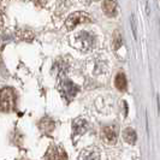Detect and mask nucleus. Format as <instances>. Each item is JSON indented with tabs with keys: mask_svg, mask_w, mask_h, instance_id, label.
Instances as JSON below:
<instances>
[{
	"mask_svg": "<svg viewBox=\"0 0 160 160\" xmlns=\"http://www.w3.org/2000/svg\"><path fill=\"white\" fill-rule=\"evenodd\" d=\"M16 106V94L12 88H4L0 92V110L12 111Z\"/></svg>",
	"mask_w": 160,
	"mask_h": 160,
	"instance_id": "nucleus-1",
	"label": "nucleus"
},
{
	"mask_svg": "<svg viewBox=\"0 0 160 160\" xmlns=\"http://www.w3.org/2000/svg\"><path fill=\"white\" fill-rule=\"evenodd\" d=\"M59 92L66 101H71L78 93V87L69 80H63L59 83Z\"/></svg>",
	"mask_w": 160,
	"mask_h": 160,
	"instance_id": "nucleus-2",
	"label": "nucleus"
},
{
	"mask_svg": "<svg viewBox=\"0 0 160 160\" xmlns=\"http://www.w3.org/2000/svg\"><path fill=\"white\" fill-rule=\"evenodd\" d=\"M75 46L82 51H88L94 46V36L87 32H81L75 36Z\"/></svg>",
	"mask_w": 160,
	"mask_h": 160,
	"instance_id": "nucleus-3",
	"label": "nucleus"
},
{
	"mask_svg": "<svg viewBox=\"0 0 160 160\" xmlns=\"http://www.w3.org/2000/svg\"><path fill=\"white\" fill-rule=\"evenodd\" d=\"M89 21H90V18H89L87 13H84V12H75V13H72V15L68 17L65 24H66L68 29H73V28H76L77 25H80L82 23H88Z\"/></svg>",
	"mask_w": 160,
	"mask_h": 160,
	"instance_id": "nucleus-4",
	"label": "nucleus"
},
{
	"mask_svg": "<svg viewBox=\"0 0 160 160\" xmlns=\"http://www.w3.org/2000/svg\"><path fill=\"white\" fill-rule=\"evenodd\" d=\"M45 160H68V155L63 148L58 146H51L45 155Z\"/></svg>",
	"mask_w": 160,
	"mask_h": 160,
	"instance_id": "nucleus-5",
	"label": "nucleus"
},
{
	"mask_svg": "<svg viewBox=\"0 0 160 160\" xmlns=\"http://www.w3.org/2000/svg\"><path fill=\"white\" fill-rule=\"evenodd\" d=\"M88 129V123L83 118H76L72 122V134L73 136H80L83 135Z\"/></svg>",
	"mask_w": 160,
	"mask_h": 160,
	"instance_id": "nucleus-6",
	"label": "nucleus"
},
{
	"mask_svg": "<svg viewBox=\"0 0 160 160\" xmlns=\"http://www.w3.org/2000/svg\"><path fill=\"white\" fill-rule=\"evenodd\" d=\"M101 136L104 138L105 142L110 144H114L117 142V130L114 127H105L101 131Z\"/></svg>",
	"mask_w": 160,
	"mask_h": 160,
	"instance_id": "nucleus-7",
	"label": "nucleus"
},
{
	"mask_svg": "<svg viewBox=\"0 0 160 160\" xmlns=\"http://www.w3.org/2000/svg\"><path fill=\"white\" fill-rule=\"evenodd\" d=\"M117 0H105L102 10H104L105 15L108 17H114L117 15Z\"/></svg>",
	"mask_w": 160,
	"mask_h": 160,
	"instance_id": "nucleus-8",
	"label": "nucleus"
},
{
	"mask_svg": "<svg viewBox=\"0 0 160 160\" xmlns=\"http://www.w3.org/2000/svg\"><path fill=\"white\" fill-rule=\"evenodd\" d=\"M39 127H40L42 132H51L54 129V122L49 117H45V118H42L40 120Z\"/></svg>",
	"mask_w": 160,
	"mask_h": 160,
	"instance_id": "nucleus-9",
	"label": "nucleus"
},
{
	"mask_svg": "<svg viewBox=\"0 0 160 160\" xmlns=\"http://www.w3.org/2000/svg\"><path fill=\"white\" fill-rule=\"evenodd\" d=\"M123 137H124V140L130 144H134L136 142L137 140V136H136V132H135V130L131 128H128L124 130V132H123Z\"/></svg>",
	"mask_w": 160,
	"mask_h": 160,
	"instance_id": "nucleus-10",
	"label": "nucleus"
},
{
	"mask_svg": "<svg viewBox=\"0 0 160 160\" xmlns=\"http://www.w3.org/2000/svg\"><path fill=\"white\" fill-rule=\"evenodd\" d=\"M114 84L116 87L119 89V90H125L127 89V78L124 76V73H118L116 81H114Z\"/></svg>",
	"mask_w": 160,
	"mask_h": 160,
	"instance_id": "nucleus-11",
	"label": "nucleus"
},
{
	"mask_svg": "<svg viewBox=\"0 0 160 160\" xmlns=\"http://www.w3.org/2000/svg\"><path fill=\"white\" fill-rule=\"evenodd\" d=\"M81 160H100L99 158V153L96 151H84L82 152V155H81Z\"/></svg>",
	"mask_w": 160,
	"mask_h": 160,
	"instance_id": "nucleus-12",
	"label": "nucleus"
},
{
	"mask_svg": "<svg viewBox=\"0 0 160 160\" xmlns=\"http://www.w3.org/2000/svg\"><path fill=\"white\" fill-rule=\"evenodd\" d=\"M114 41H116V43H114V45H116V48H118V47L120 46V43H122V40H120V36L118 35V34L116 35V38H114Z\"/></svg>",
	"mask_w": 160,
	"mask_h": 160,
	"instance_id": "nucleus-13",
	"label": "nucleus"
}]
</instances>
